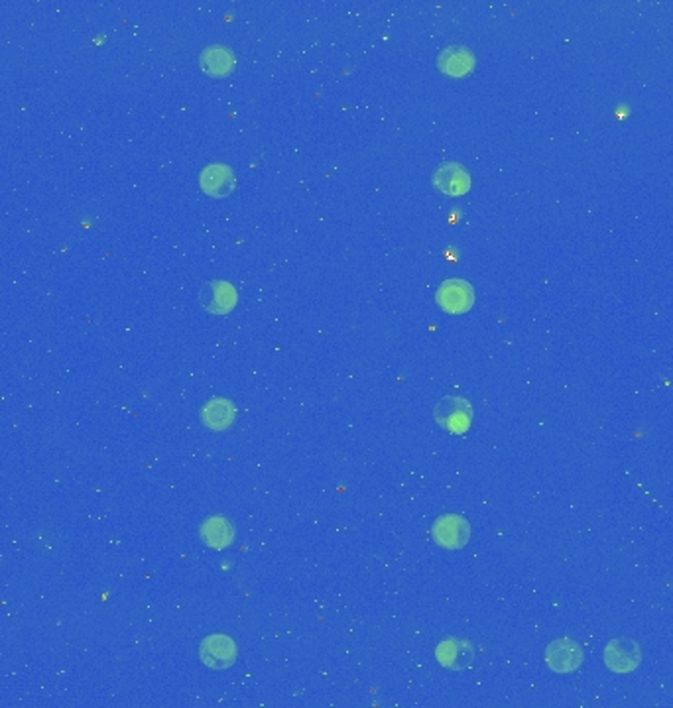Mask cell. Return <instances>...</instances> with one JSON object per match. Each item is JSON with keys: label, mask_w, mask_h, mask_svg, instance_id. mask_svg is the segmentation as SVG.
Returning a JSON list of instances; mask_svg holds the SVG:
<instances>
[{"label": "cell", "mask_w": 673, "mask_h": 708, "mask_svg": "<svg viewBox=\"0 0 673 708\" xmlns=\"http://www.w3.org/2000/svg\"><path fill=\"white\" fill-rule=\"evenodd\" d=\"M437 424L449 433H464L471 426V417H473V409L471 404L464 400V397H455L449 395L444 397L433 409Z\"/></svg>", "instance_id": "1"}, {"label": "cell", "mask_w": 673, "mask_h": 708, "mask_svg": "<svg viewBox=\"0 0 673 708\" xmlns=\"http://www.w3.org/2000/svg\"><path fill=\"white\" fill-rule=\"evenodd\" d=\"M603 660L615 673H630V671L638 669L642 663L640 643L630 638H617L607 643Z\"/></svg>", "instance_id": "2"}, {"label": "cell", "mask_w": 673, "mask_h": 708, "mask_svg": "<svg viewBox=\"0 0 673 708\" xmlns=\"http://www.w3.org/2000/svg\"><path fill=\"white\" fill-rule=\"evenodd\" d=\"M432 536L439 548L444 549H461L471 539V528L469 521L457 516V514H447L439 518L433 528H432Z\"/></svg>", "instance_id": "3"}, {"label": "cell", "mask_w": 673, "mask_h": 708, "mask_svg": "<svg viewBox=\"0 0 673 708\" xmlns=\"http://www.w3.org/2000/svg\"><path fill=\"white\" fill-rule=\"evenodd\" d=\"M432 183L437 191H442L447 197H461L471 190V173L463 164L457 161H444L433 176Z\"/></svg>", "instance_id": "4"}, {"label": "cell", "mask_w": 673, "mask_h": 708, "mask_svg": "<svg viewBox=\"0 0 673 708\" xmlns=\"http://www.w3.org/2000/svg\"><path fill=\"white\" fill-rule=\"evenodd\" d=\"M474 293L469 282L464 280H447L437 290V305L447 313L459 315L467 313L473 307Z\"/></svg>", "instance_id": "5"}, {"label": "cell", "mask_w": 673, "mask_h": 708, "mask_svg": "<svg viewBox=\"0 0 673 708\" xmlns=\"http://www.w3.org/2000/svg\"><path fill=\"white\" fill-rule=\"evenodd\" d=\"M437 662L449 671H467L474 663V648L461 638H447L437 645Z\"/></svg>", "instance_id": "6"}, {"label": "cell", "mask_w": 673, "mask_h": 708, "mask_svg": "<svg viewBox=\"0 0 673 708\" xmlns=\"http://www.w3.org/2000/svg\"><path fill=\"white\" fill-rule=\"evenodd\" d=\"M546 662L556 673H571V671L581 667L583 652L573 640L561 638L549 643V648L546 650Z\"/></svg>", "instance_id": "7"}, {"label": "cell", "mask_w": 673, "mask_h": 708, "mask_svg": "<svg viewBox=\"0 0 673 708\" xmlns=\"http://www.w3.org/2000/svg\"><path fill=\"white\" fill-rule=\"evenodd\" d=\"M199 653L207 667L221 671V669H229L232 663H235L237 645L229 636H219L217 633V636H209L203 640Z\"/></svg>", "instance_id": "8"}, {"label": "cell", "mask_w": 673, "mask_h": 708, "mask_svg": "<svg viewBox=\"0 0 673 708\" xmlns=\"http://www.w3.org/2000/svg\"><path fill=\"white\" fill-rule=\"evenodd\" d=\"M199 302H201L205 312L215 313V315H225L237 305V292L230 283L215 280V282H209V283L203 285Z\"/></svg>", "instance_id": "9"}, {"label": "cell", "mask_w": 673, "mask_h": 708, "mask_svg": "<svg viewBox=\"0 0 673 708\" xmlns=\"http://www.w3.org/2000/svg\"><path fill=\"white\" fill-rule=\"evenodd\" d=\"M201 190L215 199H225L235 191L237 178L232 169L225 164H209L205 166L199 176Z\"/></svg>", "instance_id": "10"}, {"label": "cell", "mask_w": 673, "mask_h": 708, "mask_svg": "<svg viewBox=\"0 0 673 708\" xmlns=\"http://www.w3.org/2000/svg\"><path fill=\"white\" fill-rule=\"evenodd\" d=\"M437 66L445 73V76L464 77V76H469L474 67V54L471 52L469 47L451 46V47H445L444 52L439 54Z\"/></svg>", "instance_id": "11"}, {"label": "cell", "mask_w": 673, "mask_h": 708, "mask_svg": "<svg viewBox=\"0 0 673 708\" xmlns=\"http://www.w3.org/2000/svg\"><path fill=\"white\" fill-rule=\"evenodd\" d=\"M199 66L213 77H227L235 69V54L225 46H209L205 47L199 56Z\"/></svg>", "instance_id": "12"}, {"label": "cell", "mask_w": 673, "mask_h": 708, "mask_svg": "<svg viewBox=\"0 0 673 708\" xmlns=\"http://www.w3.org/2000/svg\"><path fill=\"white\" fill-rule=\"evenodd\" d=\"M201 538L215 549L227 548L235 539V528L225 518H211L201 526Z\"/></svg>", "instance_id": "13"}, {"label": "cell", "mask_w": 673, "mask_h": 708, "mask_svg": "<svg viewBox=\"0 0 673 708\" xmlns=\"http://www.w3.org/2000/svg\"><path fill=\"white\" fill-rule=\"evenodd\" d=\"M201 419L205 427L223 431L232 424V419H235V405L229 400H211L203 407Z\"/></svg>", "instance_id": "14"}]
</instances>
